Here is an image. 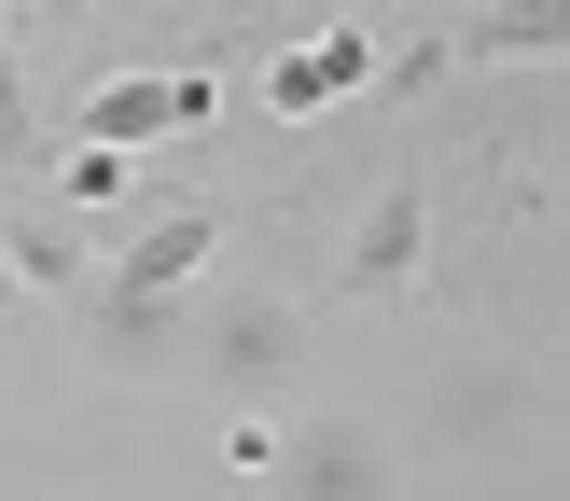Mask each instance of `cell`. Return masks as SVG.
<instances>
[{
  "instance_id": "cell-1",
  "label": "cell",
  "mask_w": 570,
  "mask_h": 501,
  "mask_svg": "<svg viewBox=\"0 0 570 501\" xmlns=\"http://www.w3.org/2000/svg\"><path fill=\"white\" fill-rule=\"evenodd\" d=\"M181 376H209L223 404H278L306 376V293H265V278H209L181 293Z\"/></svg>"
},
{
  "instance_id": "cell-2",
  "label": "cell",
  "mask_w": 570,
  "mask_h": 501,
  "mask_svg": "<svg viewBox=\"0 0 570 501\" xmlns=\"http://www.w3.org/2000/svg\"><path fill=\"white\" fill-rule=\"evenodd\" d=\"M404 293H432V167H390L334 250V306H404Z\"/></svg>"
},
{
  "instance_id": "cell-3",
  "label": "cell",
  "mask_w": 570,
  "mask_h": 501,
  "mask_svg": "<svg viewBox=\"0 0 570 501\" xmlns=\"http://www.w3.org/2000/svg\"><path fill=\"white\" fill-rule=\"evenodd\" d=\"M237 250V209L223 195H181V209H154V223H126V237L98 250V293L111 306H167V293H209V265Z\"/></svg>"
},
{
  "instance_id": "cell-4",
  "label": "cell",
  "mask_w": 570,
  "mask_h": 501,
  "mask_svg": "<svg viewBox=\"0 0 570 501\" xmlns=\"http://www.w3.org/2000/svg\"><path fill=\"white\" fill-rule=\"evenodd\" d=\"M250 488L265 501H390V445L362 432V418H306L293 445H250Z\"/></svg>"
},
{
  "instance_id": "cell-5",
  "label": "cell",
  "mask_w": 570,
  "mask_h": 501,
  "mask_svg": "<svg viewBox=\"0 0 570 501\" xmlns=\"http://www.w3.org/2000/svg\"><path fill=\"white\" fill-rule=\"evenodd\" d=\"M209 111H223V84H209V70H126V84H98V98L70 111V154H139V139L209 126Z\"/></svg>"
},
{
  "instance_id": "cell-6",
  "label": "cell",
  "mask_w": 570,
  "mask_h": 501,
  "mask_svg": "<svg viewBox=\"0 0 570 501\" xmlns=\"http://www.w3.org/2000/svg\"><path fill=\"white\" fill-rule=\"evenodd\" d=\"M0 278H14V293L83 306V293H98V237H83V223H56L42 195H0Z\"/></svg>"
},
{
  "instance_id": "cell-7",
  "label": "cell",
  "mask_w": 570,
  "mask_h": 501,
  "mask_svg": "<svg viewBox=\"0 0 570 501\" xmlns=\"http://www.w3.org/2000/svg\"><path fill=\"white\" fill-rule=\"evenodd\" d=\"M376 84V28H321V42H278L265 56V111L278 126H321L334 98H362Z\"/></svg>"
},
{
  "instance_id": "cell-8",
  "label": "cell",
  "mask_w": 570,
  "mask_h": 501,
  "mask_svg": "<svg viewBox=\"0 0 570 501\" xmlns=\"http://www.w3.org/2000/svg\"><path fill=\"white\" fill-rule=\"evenodd\" d=\"M42 181H56V223H70V209H126V195H139V154H70V139H56V154H42Z\"/></svg>"
},
{
  "instance_id": "cell-9",
  "label": "cell",
  "mask_w": 570,
  "mask_h": 501,
  "mask_svg": "<svg viewBox=\"0 0 570 501\" xmlns=\"http://www.w3.org/2000/svg\"><path fill=\"white\" fill-rule=\"evenodd\" d=\"M42 154H56V139H42V111H28V70H14V14H0V195H14V181H42Z\"/></svg>"
},
{
  "instance_id": "cell-10",
  "label": "cell",
  "mask_w": 570,
  "mask_h": 501,
  "mask_svg": "<svg viewBox=\"0 0 570 501\" xmlns=\"http://www.w3.org/2000/svg\"><path fill=\"white\" fill-rule=\"evenodd\" d=\"M445 56H557V14H473L445 28Z\"/></svg>"
}]
</instances>
